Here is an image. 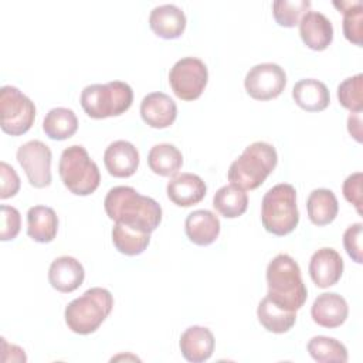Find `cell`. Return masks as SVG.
Here are the masks:
<instances>
[{"instance_id":"1","label":"cell","mask_w":363,"mask_h":363,"mask_svg":"<svg viewBox=\"0 0 363 363\" xmlns=\"http://www.w3.org/2000/svg\"><path fill=\"white\" fill-rule=\"evenodd\" d=\"M104 208L112 221L139 228L149 234L162 221L160 204L130 186L112 187L105 196Z\"/></svg>"},{"instance_id":"2","label":"cell","mask_w":363,"mask_h":363,"mask_svg":"<svg viewBox=\"0 0 363 363\" xmlns=\"http://www.w3.org/2000/svg\"><path fill=\"white\" fill-rule=\"evenodd\" d=\"M267 296L286 311L296 312L308 298L298 262L288 254H278L267 267Z\"/></svg>"},{"instance_id":"3","label":"cell","mask_w":363,"mask_h":363,"mask_svg":"<svg viewBox=\"0 0 363 363\" xmlns=\"http://www.w3.org/2000/svg\"><path fill=\"white\" fill-rule=\"evenodd\" d=\"M278 163L275 147L267 142H254L230 164L227 177L242 190L258 189Z\"/></svg>"},{"instance_id":"4","label":"cell","mask_w":363,"mask_h":363,"mask_svg":"<svg viewBox=\"0 0 363 363\" xmlns=\"http://www.w3.org/2000/svg\"><path fill=\"white\" fill-rule=\"evenodd\" d=\"M112 308V294L105 288L94 286L67 305L64 311L65 323L74 333L89 335L102 325Z\"/></svg>"},{"instance_id":"5","label":"cell","mask_w":363,"mask_h":363,"mask_svg":"<svg viewBox=\"0 0 363 363\" xmlns=\"http://www.w3.org/2000/svg\"><path fill=\"white\" fill-rule=\"evenodd\" d=\"M261 221L264 228L278 237L292 233L299 223L296 190L289 183L272 186L262 197Z\"/></svg>"},{"instance_id":"6","label":"cell","mask_w":363,"mask_h":363,"mask_svg":"<svg viewBox=\"0 0 363 363\" xmlns=\"http://www.w3.org/2000/svg\"><path fill=\"white\" fill-rule=\"evenodd\" d=\"M81 106L89 118L105 119L125 113L133 102V91L123 81L86 85L79 98Z\"/></svg>"},{"instance_id":"7","label":"cell","mask_w":363,"mask_h":363,"mask_svg":"<svg viewBox=\"0 0 363 363\" xmlns=\"http://www.w3.org/2000/svg\"><path fill=\"white\" fill-rule=\"evenodd\" d=\"M58 173L64 186L77 196L92 194L101 182L98 164L89 157L82 145H72L62 150Z\"/></svg>"},{"instance_id":"8","label":"cell","mask_w":363,"mask_h":363,"mask_svg":"<svg viewBox=\"0 0 363 363\" xmlns=\"http://www.w3.org/2000/svg\"><path fill=\"white\" fill-rule=\"evenodd\" d=\"M1 130L11 136L28 132L35 119V105L18 88L4 85L0 89Z\"/></svg>"},{"instance_id":"9","label":"cell","mask_w":363,"mask_h":363,"mask_svg":"<svg viewBox=\"0 0 363 363\" xmlns=\"http://www.w3.org/2000/svg\"><path fill=\"white\" fill-rule=\"evenodd\" d=\"M208 81L206 64L196 57H184L174 62L169 72V84L174 95L183 101L197 99Z\"/></svg>"},{"instance_id":"10","label":"cell","mask_w":363,"mask_h":363,"mask_svg":"<svg viewBox=\"0 0 363 363\" xmlns=\"http://www.w3.org/2000/svg\"><path fill=\"white\" fill-rule=\"evenodd\" d=\"M51 149L41 140H28L17 149V162L23 167L30 184L44 189L51 184Z\"/></svg>"},{"instance_id":"11","label":"cell","mask_w":363,"mask_h":363,"mask_svg":"<svg viewBox=\"0 0 363 363\" xmlns=\"http://www.w3.org/2000/svg\"><path fill=\"white\" fill-rule=\"evenodd\" d=\"M247 94L257 101H269L281 95L286 86V74L275 62L257 64L245 75Z\"/></svg>"},{"instance_id":"12","label":"cell","mask_w":363,"mask_h":363,"mask_svg":"<svg viewBox=\"0 0 363 363\" xmlns=\"http://www.w3.org/2000/svg\"><path fill=\"white\" fill-rule=\"evenodd\" d=\"M343 267L340 254L330 247H323L312 254L308 271L318 288H329L339 282Z\"/></svg>"},{"instance_id":"13","label":"cell","mask_w":363,"mask_h":363,"mask_svg":"<svg viewBox=\"0 0 363 363\" xmlns=\"http://www.w3.org/2000/svg\"><path fill=\"white\" fill-rule=\"evenodd\" d=\"M349 315L346 299L336 292H323L316 296L311 308L313 322L322 328L333 329L345 323Z\"/></svg>"},{"instance_id":"14","label":"cell","mask_w":363,"mask_h":363,"mask_svg":"<svg viewBox=\"0 0 363 363\" xmlns=\"http://www.w3.org/2000/svg\"><path fill=\"white\" fill-rule=\"evenodd\" d=\"M104 163L111 176L119 179L130 177L138 170L139 152L133 143L119 139L105 149Z\"/></svg>"},{"instance_id":"15","label":"cell","mask_w":363,"mask_h":363,"mask_svg":"<svg viewBox=\"0 0 363 363\" xmlns=\"http://www.w3.org/2000/svg\"><path fill=\"white\" fill-rule=\"evenodd\" d=\"M140 116L150 128L164 129L176 121L177 105L164 92H150L140 102Z\"/></svg>"},{"instance_id":"16","label":"cell","mask_w":363,"mask_h":363,"mask_svg":"<svg viewBox=\"0 0 363 363\" xmlns=\"http://www.w3.org/2000/svg\"><path fill=\"white\" fill-rule=\"evenodd\" d=\"M299 35L313 51H323L333 40V26L320 11H306L299 21Z\"/></svg>"},{"instance_id":"17","label":"cell","mask_w":363,"mask_h":363,"mask_svg":"<svg viewBox=\"0 0 363 363\" xmlns=\"http://www.w3.org/2000/svg\"><path fill=\"white\" fill-rule=\"evenodd\" d=\"M170 201L179 207H190L200 203L207 193L203 179L194 173H180L170 179L166 186Z\"/></svg>"},{"instance_id":"18","label":"cell","mask_w":363,"mask_h":363,"mask_svg":"<svg viewBox=\"0 0 363 363\" xmlns=\"http://www.w3.org/2000/svg\"><path fill=\"white\" fill-rule=\"evenodd\" d=\"M85 278L82 264L69 255L55 258L48 268V282L58 292L69 294L78 289Z\"/></svg>"},{"instance_id":"19","label":"cell","mask_w":363,"mask_h":363,"mask_svg":"<svg viewBox=\"0 0 363 363\" xmlns=\"http://www.w3.org/2000/svg\"><path fill=\"white\" fill-rule=\"evenodd\" d=\"M179 346L183 357L191 363H201L211 357L216 346L214 336L208 328L190 326L187 328L179 340Z\"/></svg>"},{"instance_id":"20","label":"cell","mask_w":363,"mask_h":363,"mask_svg":"<svg viewBox=\"0 0 363 363\" xmlns=\"http://www.w3.org/2000/svg\"><path fill=\"white\" fill-rule=\"evenodd\" d=\"M152 31L164 40L179 38L186 28V14L176 4H160L149 14Z\"/></svg>"},{"instance_id":"21","label":"cell","mask_w":363,"mask_h":363,"mask_svg":"<svg viewBox=\"0 0 363 363\" xmlns=\"http://www.w3.org/2000/svg\"><path fill=\"white\" fill-rule=\"evenodd\" d=\"M220 220L210 210H194L184 221V231L187 238L196 245H210L220 234Z\"/></svg>"},{"instance_id":"22","label":"cell","mask_w":363,"mask_h":363,"mask_svg":"<svg viewBox=\"0 0 363 363\" xmlns=\"http://www.w3.org/2000/svg\"><path fill=\"white\" fill-rule=\"evenodd\" d=\"M292 98L299 108L308 112H320L330 102L328 86L315 78L299 79L292 88Z\"/></svg>"},{"instance_id":"23","label":"cell","mask_w":363,"mask_h":363,"mask_svg":"<svg viewBox=\"0 0 363 363\" xmlns=\"http://www.w3.org/2000/svg\"><path fill=\"white\" fill-rule=\"evenodd\" d=\"M58 231V217L54 208L47 206H33L27 211V234L31 240L47 244Z\"/></svg>"},{"instance_id":"24","label":"cell","mask_w":363,"mask_h":363,"mask_svg":"<svg viewBox=\"0 0 363 363\" xmlns=\"http://www.w3.org/2000/svg\"><path fill=\"white\" fill-rule=\"evenodd\" d=\"M308 217L315 225L330 224L339 211V203L335 193L329 189H315L306 199Z\"/></svg>"},{"instance_id":"25","label":"cell","mask_w":363,"mask_h":363,"mask_svg":"<svg viewBox=\"0 0 363 363\" xmlns=\"http://www.w3.org/2000/svg\"><path fill=\"white\" fill-rule=\"evenodd\" d=\"M257 316L259 323L272 333H285L292 329L296 322V312L281 308L268 296L259 301L257 308Z\"/></svg>"},{"instance_id":"26","label":"cell","mask_w":363,"mask_h":363,"mask_svg":"<svg viewBox=\"0 0 363 363\" xmlns=\"http://www.w3.org/2000/svg\"><path fill=\"white\" fill-rule=\"evenodd\" d=\"M147 164L155 174L173 177L182 169L183 155L172 143H159L149 150Z\"/></svg>"},{"instance_id":"27","label":"cell","mask_w":363,"mask_h":363,"mask_svg":"<svg viewBox=\"0 0 363 363\" xmlns=\"http://www.w3.org/2000/svg\"><path fill=\"white\" fill-rule=\"evenodd\" d=\"M112 242L121 254L135 257L147 248L150 234L122 223H115L112 227Z\"/></svg>"},{"instance_id":"28","label":"cell","mask_w":363,"mask_h":363,"mask_svg":"<svg viewBox=\"0 0 363 363\" xmlns=\"http://www.w3.org/2000/svg\"><path fill=\"white\" fill-rule=\"evenodd\" d=\"M213 207L225 218H237L247 211L248 196L245 190L230 183L214 193Z\"/></svg>"},{"instance_id":"29","label":"cell","mask_w":363,"mask_h":363,"mask_svg":"<svg viewBox=\"0 0 363 363\" xmlns=\"http://www.w3.org/2000/svg\"><path fill=\"white\" fill-rule=\"evenodd\" d=\"M78 129V118L72 109L52 108L43 121L44 133L52 140H65L71 138Z\"/></svg>"},{"instance_id":"30","label":"cell","mask_w":363,"mask_h":363,"mask_svg":"<svg viewBox=\"0 0 363 363\" xmlns=\"http://www.w3.org/2000/svg\"><path fill=\"white\" fill-rule=\"evenodd\" d=\"M308 352L315 362L329 363V362H347V349L346 346L335 337L329 336H313L308 342Z\"/></svg>"},{"instance_id":"31","label":"cell","mask_w":363,"mask_h":363,"mask_svg":"<svg viewBox=\"0 0 363 363\" xmlns=\"http://www.w3.org/2000/svg\"><path fill=\"white\" fill-rule=\"evenodd\" d=\"M333 6L343 14V34L347 41L362 45L363 35V10L359 0L333 1Z\"/></svg>"},{"instance_id":"32","label":"cell","mask_w":363,"mask_h":363,"mask_svg":"<svg viewBox=\"0 0 363 363\" xmlns=\"http://www.w3.org/2000/svg\"><path fill=\"white\" fill-rule=\"evenodd\" d=\"M309 7V0H275L272 3V16L281 27L291 28L299 24Z\"/></svg>"},{"instance_id":"33","label":"cell","mask_w":363,"mask_h":363,"mask_svg":"<svg viewBox=\"0 0 363 363\" xmlns=\"http://www.w3.org/2000/svg\"><path fill=\"white\" fill-rule=\"evenodd\" d=\"M339 104L350 112L363 109V74H356L343 79L337 86Z\"/></svg>"},{"instance_id":"34","label":"cell","mask_w":363,"mask_h":363,"mask_svg":"<svg viewBox=\"0 0 363 363\" xmlns=\"http://www.w3.org/2000/svg\"><path fill=\"white\" fill-rule=\"evenodd\" d=\"M1 210V231H0V240L1 241H10L14 240L21 227V216L20 211L13 206L3 204L0 207Z\"/></svg>"},{"instance_id":"35","label":"cell","mask_w":363,"mask_h":363,"mask_svg":"<svg viewBox=\"0 0 363 363\" xmlns=\"http://www.w3.org/2000/svg\"><path fill=\"white\" fill-rule=\"evenodd\" d=\"M362 223H354L343 233V247L347 255L357 264L363 262L362 257Z\"/></svg>"},{"instance_id":"36","label":"cell","mask_w":363,"mask_h":363,"mask_svg":"<svg viewBox=\"0 0 363 363\" xmlns=\"http://www.w3.org/2000/svg\"><path fill=\"white\" fill-rule=\"evenodd\" d=\"M362 182H363L362 172H354L345 179L342 186L345 199L354 206L359 214H362Z\"/></svg>"},{"instance_id":"37","label":"cell","mask_w":363,"mask_h":363,"mask_svg":"<svg viewBox=\"0 0 363 363\" xmlns=\"http://www.w3.org/2000/svg\"><path fill=\"white\" fill-rule=\"evenodd\" d=\"M0 177H1V190L0 199H9L17 194L20 190V177L16 170L6 162H0Z\"/></svg>"},{"instance_id":"38","label":"cell","mask_w":363,"mask_h":363,"mask_svg":"<svg viewBox=\"0 0 363 363\" xmlns=\"http://www.w3.org/2000/svg\"><path fill=\"white\" fill-rule=\"evenodd\" d=\"M347 130L359 143L362 142V112H353L349 115Z\"/></svg>"}]
</instances>
